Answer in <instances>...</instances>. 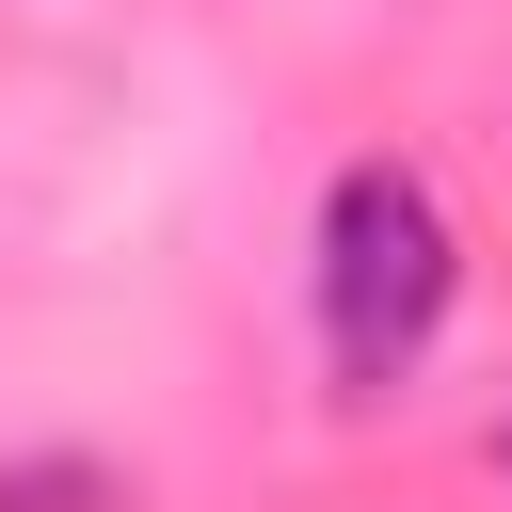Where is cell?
Returning <instances> with one entry per match:
<instances>
[{"mask_svg":"<svg viewBox=\"0 0 512 512\" xmlns=\"http://www.w3.org/2000/svg\"><path fill=\"white\" fill-rule=\"evenodd\" d=\"M96 496H112L96 464H16V480H0V512H96Z\"/></svg>","mask_w":512,"mask_h":512,"instance_id":"2","label":"cell"},{"mask_svg":"<svg viewBox=\"0 0 512 512\" xmlns=\"http://www.w3.org/2000/svg\"><path fill=\"white\" fill-rule=\"evenodd\" d=\"M448 288H464V240H448L432 176L416 160H336V192H320V352H336V384H400L432 352Z\"/></svg>","mask_w":512,"mask_h":512,"instance_id":"1","label":"cell"}]
</instances>
